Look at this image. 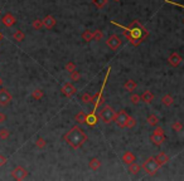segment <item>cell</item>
I'll return each instance as SVG.
<instances>
[{
  "label": "cell",
  "mask_w": 184,
  "mask_h": 181,
  "mask_svg": "<svg viewBox=\"0 0 184 181\" xmlns=\"http://www.w3.org/2000/svg\"><path fill=\"white\" fill-rule=\"evenodd\" d=\"M114 2H116V3H119V2H121V0H114Z\"/></svg>",
  "instance_id": "ee69618b"
},
{
  "label": "cell",
  "mask_w": 184,
  "mask_h": 181,
  "mask_svg": "<svg viewBox=\"0 0 184 181\" xmlns=\"http://www.w3.org/2000/svg\"><path fill=\"white\" fill-rule=\"evenodd\" d=\"M61 92H62L63 96L71 98V97H73V96L77 93V88H76L72 83L67 82V83H65V84L62 86V88H61Z\"/></svg>",
  "instance_id": "52a82bcc"
},
{
  "label": "cell",
  "mask_w": 184,
  "mask_h": 181,
  "mask_svg": "<svg viewBox=\"0 0 184 181\" xmlns=\"http://www.w3.org/2000/svg\"><path fill=\"white\" fill-rule=\"evenodd\" d=\"M154 133H155V135H164V128L158 126V127L154 130Z\"/></svg>",
  "instance_id": "ab89813d"
},
{
  "label": "cell",
  "mask_w": 184,
  "mask_h": 181,
  "mask_svg": "<svg viewBox=\"0 0 184 181\" xmlns=\"http://www.w3.org/2000/svg\"><path fill=\"white\" fill-rule=\"evenodd\" d=\"M92 4L99 9H102L107 4V0H92Z\"/></svg>",
  "instance_id": "4dcf8cb0"
},
{
  "label": "cell",
  "mask_w": 184,
  "mask_h": 181,
  "mask_svg": "<svg viewBox=\"0 0 184 181\" xmlns=\"http://www.w3.org/2000/svg\"><path fill=\"white\" fill-rule=\"evenodd\" d=\"M140 98L145 103H151L153 100H154V95H153V92H150V90H145V92L140 96Z\"/></svg>",
  "instance_id": "d6986e66"
},
{
  "label": "cell",
  "mask_w": 184,
  "mask_h": 181,
  "mask_svg": "<svg viewBox=\"0 0 184 181\" xmlns=\"http://www.w3.org/2000/svg\"><path fill=\"white\" fill-rule=\"evenodd\" d=\"M92 100H94V96H91L88 92L83 93L82 97H81V101H82L85 104H90V103H92Z\"/></svg>",
  "instance_id": "4316f807"
},
{
  "label": "cell",
  "mask_w": 184,
  "mask_h": 181,
  "mask_svg": "<svg viewBox=\"0 0 184 181\" xmlns=\"http://www.w3.org/2000/svg\"><path fill=\"white\" fill-rule=\"evenodd\" d=\"M140 101H141V98H140V96H139L138 93H133V95H131V97H130V102H131L133 104H138Z\"/></svg>",
  "instance_id": "8d00e7d4"
},
{
  "label": "cell",
  "mask_w": 184,
  "mask_h": 181,
  "mask_svg": "<svg viewBox=\"0 0 184 181\" xmlns=\"http://www.w3.org/2000/svg\"><path fill=\"white\" fill-rule=\"evenodd\" d=\"M141 169H143L145 172H148L149 175H154V174L160 169V166L158 165L155 157H149V159L143 164Z\"/></svg>",
  "instance_id": "5b68a950"
},
{
  "label": "cell",
  "mask_w": 184,
  "mask_h": 181,
  "mask_svg": "<svg viewBox=\"0 0 184 181\" xmlns=\"http://www.w3.org/2000/svg\"><path fill=\"white\" fill-rule=\"evenodd\" d=\"M115 114H116L115 109H114L111 106H109V104H107V106H105V107L100 111V113H99V118L104 123L109 125V123H111L112 121H114Z\"/></svg>",
  "instance_id": "3957f363"
},
{
  "label": "cell",
  "mask_w": 184,
  "mask_h": 181,
  "mask_svg": "<svg viewBox=\"0 0 184 181\" xmlns=\"http://www.w3.org/2000/svg\"><path fill=\"white\" fill-rule=\"evenodd\" d=\"M86 113L83 112V111H80L77 114H76V117H75V119H76V122L77 123H85L86 122Z\"/></svg>",
  "instance_id": "cb8c5ba5"
},
{
  "label": "cell",
  "mask_w": 184,
  "mask_h": 181,
  "mask_svg": "<svg viewBox=\"0 0 184 181\" xmlns=\"http://www.w3.org/2000/svg\"><path fill=\"white\" fill-rule=\"evenodd\" d=\"M110 72H111V68L107 69V73H106V76H105V79H104V83H102V87H101V89H100V92H99L96 96H94V100H92V103H94V112H92V113H96L97 108H99V107L102 104V102H104V97H102V95H104V89H105L106 82H107V79H109V74H110Z\"/></svg>",
  "instance_id": "277c9868"
},
{
  "label": "cell",
  "mask_w": 184,
  "mask_h": 181,
  "mask_svg": "<svg viewBox=\"0 0 184 181\" xmlns=\"http://www.w3.org/2000/svg\"><path fill=\"white\" fill-rule=\"evenodd\" d=\"M130 114L124 111V109H121L120 112H117L115 114V118H114V122L117 125V127L120 128H125L126 127V123H128V119H129Z\"/></svg>",
  "instance_id": "8992f818"
},
{
  "label": "cell",
  "mask_w": 184,
  "mask_h": 181,
  "mask_svg": "<svg viewBox=\"0 0 184 181\" xmlns=\"http://www.w3.org/2000/svg\"><path fill=\"white\" fill-rule=\"evenodd\" d=\"M2 84H3V79L0 78V87H2Z\"/></svg>",
  "instance_id": "7bdbcfd3"
},
{
  "label": "cell",
  "mask_w": 184,
  "mask_h": 181,
  "mask_svg": "<svg viewBox=\"0 0 184 181\" xmlns=\"http://www.w3.org/2000/svg\"><path fill=\"white\" fill-rule=\"evenodd\" d=\"M66 71H67L68 73H72L73 71H76V63L72 62V60H71V62H68V63L66 64Z\"/></svg>",
  "instance_id": "d590c367"
},
{
  "label": "cell",
  "mask_w": 184,
  "mask_h": 181,
  "mask_svg": "<svg viewBox=\"0 0 184 181\" xmlns=\"http://www.w3.org/2000/svg\"><path fill=\"white\" fill-rule=\"evenodd\" d=\"M165 3L172 4V5H175V7H180V8L184 9V5H182V4H179V3H175V2H172V0H165Z\"/></svg>",
  "instance_id": "b9f144b4"
},
{
  "label": "cell",
  "mask_w": 184,
  "mask_h": 181,
  "mask_svg": "<svg viewBox=\"0 0 184 181\" xmlns=\"http://www.w3.org/2000/svg\"><path fill=\"white\" fill-rule=\"evenodd\" d=\"M7 122V114L4 112H0V123Z\"/></svg>",
  "instance_id": "60d3db41"
},
{
  "label": "cell",
  "mask_w": 184,
  "mask_h": 181,
  "mask_svg": "<svg viewBox=\"0 0 184 181\" xmlns=\"http://www.w3.org/2000/svg\"><path fill=\"white\" fill-rule=\"evenodd\" d=\"M135 161V155L131 152V151H126V152H124V155H122V162L129 165L131 162Z\"/></svg>",
  "instance_id": "2e32d148"
},
{
  "label": "cell",
  "mask_w": 184,
  "mask_h": 181,
  "mask_svg": "<svg viewBox=\"0 0 184 181\" xmlns=\"http://www.w3.org/2000/svg\"><path fill=\"white\" fill-rule=\"evenodd\" d=\"M150 141L154 145H157V146H160V145H163L165 142V135H155V133H153L150 136Z\"/></svg>",
  "instance_id": "5bb4252c"
},
{
  "label": "cell",
  "mask_w": 184,
  "mask_h": 181,
  "mask_svg": "<svg viewBox=\"0 0 184 181\" xmlns=\"http://www.w3.org/2000/svg\"><path fill=\"white\" fill-rule=\"evenodd\" d=\"M155 160H157V162H158V165L162 167V166H164L167 162H169V160H170V157L165 154V152H160L157 157H155Z\"/></svg>",
  "instance_id": "9a60e30c"
},
{
  "label": "cell",
  "mask_w": 184,
  "mask_h": 181,
  "mask_svg": "<svg viewBox=\"0 0 184 181\" xmlns=\"http://www.w3.org/2000/svg\"><path fill=\"white\" fill-rule=\"evenodd\" d=\"M173 102H174V98H173L172 95H165V96H163V98H162V103H163L165 107H170V106L173 104Z\"/></svg>",
  "instance_id": "7402d4cb"
},
{
  "label": "cell",
  "mask_w": 184,
  "mask_h": 181,
  "mask_svg": "<svg viewBox=\"0 0 184 181\" xmlns=\"http://www.w3.org/2000/svg\"><path fill=\"white\" fill-rule=\"evenodd\" d=\"M65 141L75 150L82 147L85 145V142L87 141V135L83 132L82 128H80L78 126H73L66 135H65Z\"/></svg>",
  "instance_id": "7a4b0ae2"
},
{
  "label": "cell",
  "mask_w": 184,
  "mask_h": 181,
  "mask_svg": "<svg viewBox=\"0 0 184 181\" xmlns=\"http://www.w3.org/2000/svg\"><path fill=\"white\" fill-rule=\"evenodd\" d=\"M12 176L15 179V180H25L28 176H29V172L27 169L22 167V166H17L13 171H12Z\"/></svg>",
  "instance_id": "9c48e42d"
},
{
  "label": "cell",
  "mask_w": 184,
  "mask_h": 181,
  "mask_svg": "<svg viewBox=\"0 0 184 181\" xmlns=\"http://www.w3.org/2000/svg\"><path fill=\"white\" fill-rule=\"evenodd\" d=\"M7 162H8V159H7L4 155H0V167L4 166Z\"/></svg>",
  "instance_id": "f35d334b"
},
{
  "label": "cell",
  "mask_w": 184,
  "mask_h": 181,
  "mask_svg": "<svg viewBox=\"0 0 184 181\" xmlns=\"http://www.w3.org/2000/svg\"><path fill=\"white\" fill-rule=\"evenodd\" d=\"M114 25H117L120 26L124 32H122V34H124V37L126 39H129V42L134 45V47H139L141 44V42L149 35V32L148 30L140 24L139 20H134L128 28L126 26H122L121 24H117L116 21H111Z\"/></svg>",
  "instance_id": "6da1fadb"
},
{
  "label": "cell",
  "mask_w": 184,
  "mask_h": 181,
  "mask_svg": "<svg viewBox=\"0 0 184 181\" xmlns=\"http://www.w3.org/2000/svg\"><path fill=\"white\" fill-rule=\"evenodd\" d=\"M32 28L36 30H41L43 28V21L41 19H36L34 21H32Z\"/></svg>",
  "instance_id": "1f68e13d"
},
{
  "label": "cell",
  "mask_w": 184,
  "mask_h": 181,
  "mask_svg": "<svg viewBox=\"0 0 184 181\" xmlns=\"http://www.w3.org/2000/svg\"><path fill=\"white\" fill-rule=\"evenodd\" d=\"M106 44H107V47H109L110 49H112V50H117V49L121 47L122 40H121V38H120L119 35L112 34L111 37H109V39H107V42H106Z\"/></svg>",
  "instance_id": "ba28073f"
},
{
  "label": "cell",
  "mask_w": 184,
  "mask_h": 181,
  "mask_svg": "<svg viewBox=\"0 0 184 181\" xmlns=\"http://www.w3.org/2000/svg\"><path fill=\"white\" fill-rule=\"evenodd\" d=\"M172 128L174 132H182L183 131V123L179 122V121H175V122H173L172 125Z\"/></svg>",
  "instance_id": "f546056e"
},
{
  "label": "cell",
  "mask_w": 184,
  "mask_h": 181,
  "mask_svg": "<svg viewBox=\"0 0 184 181\" xmlns=\"http://www.w3.org/2000/svg\"><path fill=\"white\" fill-rule=\"evenodd\" d=\"M42 21H43V26L44 28H47V29H52V28H54L56 26V24H57V20H56V18L54 16H52V15H47L44 19H42Z\"/></svg>",
  "instance_id": "4fadbf2b"
},
{
  "label": "cell",
  "mask_w": 184,
  "mask_h": 181,
  "mask_svg": "<svg viewBox=\"0 0 184 181\" xmlns=\"http://www.w3.org/2000/svg\"><path fill=\"white\" fill-rule=\"evenodd\" d=\"M97 119H99V117L96 116V113H90V114H87L86 116V122L85 123H87L88 126H95L96 123H97Z\"/></svg>",
  "instance_id": "ac0fdd59"
},
{
  "label": "cell",
  "mask_w": 184,
  "mask_h": 181,
  "mask_svg": "<svg viewBox=\"0 0 184 181\" xmlns=\"http://www.w3.org/2000/svg\"><path fill=\"white\" fill-rule=\"evenodd\" d=\"M104 39V33H102V30H95L94 32V40L96 42H100Z\"/></svg>",
  "instance_id": "836d02e7"
},
{
  "label": "cell",
  "mask_w": 184,
  "mask_h": 181,
  "mask_svg": "<svg viewBox=\"0 0 184 181\" xmlns=\"http://www.w3.org/2000/svg\"><path fill=\"white\" fill-rule=\"evenodd\" d=\"M136 126V119L134 118V117H129V119H128V123H126V127L128 128H134Z\"/></svg>",
  "instance_id": "74e56055"
},
{
  "label": "cell",
  "mask_w": 184,
  "mask_h": 181,
  "mask_svg": "<svg viewBox=\"0 0 184 181\" xmlns=\"http://www.w3.org/2000/svg\"><path fill=\"white\" fill-rule=\"evenodd\" d=\"M12 95L8 89L2 88L0 89V106H8L12 102Z\"/></svg>",
  "instance_id": "30bf717a"
},
{
  "label": "cell",
  "mask_w": 184,
  "mask_h": 181,
  "mask_svg": "<svg viewBox=\"0 0 184 181\" xmlns=\"http://www.w3.org/2000/svg\"><path fill=\"white\" fill-rule=\"evenodd\" d=\"M124 88L128 90V92H133V90L136 88V82L133 81V79H128L124 84Z\"/></svg>",
  "instance_id": "44dd1931"
},
{
  "label": "cell",
  "mask_w": 184,
  "mask_h": 181,
  "mask_svg": "<svg viewBox=\"0 0 184 181\" xmlns=\"http://www.w3.org/2000/svg\"><path fill=\"white\" fill-rule=\"evenodd\" d=\"M183 23H184V19H183Z\"/></svg>",
  "instance_id": "f6af8a7d"
},
{
  "label": "cell",
  "mask_w": 184,
  "mask_h": 181,
  "mask_svg": "<svg viewBox=\"0 0 184 181\" xmlns=\"http://www.w3.org/2000/svg\"><path fill=\"white\" fill-rule=\"evenodd\" d=\"M88 167H90L92 171H97V170H100V167H101V161H100V159H97V157L91 159L90 162H88Z\"/></svg>",
  "instance_id": "e0dca14e"
},
{
  "label": "cell",
  "mask_w": 184,
  "mask_h": 181,
  "mask_svg": "<svg viewBox=\"0 0 184 181\" xmlns=\"http://www.w3.org/2000/svg\"><path fill=\"white\" fill-rule=\"evenodd\" d=\"M43 96H44L43 89L37 88V89H34L33 92H32V97H33L34 100H42V98H43Z\"/></svg>",
  "instance_id": "484cf974"
},
{
  "label": "cell",
  "mask_w": 184,
  "mask_h": 181,
  "mask_svg": "<svg viewBox=\"0 0 184 181\" xmlns=\"http://www.w3.org/2000/svg\"><path fill=\"white\" fill-rule=\"evenodd\" d=\"M70 74H71V81H72V82H78V81L81 79V73L77 72V71H73V72L70 73Z\"/></svg>",
  "instance_id": "e575fe53"
},
{
  "label": "cell",
  "mask_w": 184,
  "mask_h": 181,
  "mask_svg": "<svg viewBox=\"0 0 184 181\" xmlns=\"http://www.w3.org/2000/svg\"><path fill=\"white\" fill-rule=\"evenodd\" d=\"M10 137V131L8 128H0V140H8Z\"/></svg>",
  "instance_id": "f1b7e54d"
},
{
  "label": "cell",
  "mask_w": 184,
  "mask_h": 181,
  "mask_svg": "<svg viewBox=\"0 0 184 181\" xmlns=\"http://www.w3.org/2000/svg\"><path fill=\"white\" fill-rule=\"evenodd\" d=\"M182 62H183V58H182V55L178 54L177 52H172L170 55L168 57V63H169L172 67H179Z\"/></svg>",
  "instance_id": "8fae6325"
},
{
  "label": "cell",
  "mask_w": 184,
  "mask_h": 181,
  "mask_svg": "<svg viewBox=\"0 0 184 181\" xmlns=\"http://www.w3.org/2000/svg\"><path fill=\"white\" fill-rule=\"evenodd\" d=\"M36 146L38 147V148H44L46 146H47V142H46V140L43 138V137H38L37 138V141H36Z\"/></svg>",
  "instance_id": "d6a6232c"
},
{
  "label": "cell",
  "mask_w": 184,
  "mask_h": 181,
  "mask_svg": "<svg viewBox=\"0 0 184 181\" xmlns=\"http://www.w3.org/2000/svg\"><path fill=\"white\" fill-rule=\"evenodd\" d=\"M13 38L17 40V42H23L24 39H25V33L23 32V30H17V32L14 33V35H13Z\"/></svg>",
  "instance_id": "d4e9b609"
},
{
  "label": "cell",
  "mask_w": 184,
  "mask_h": 181,
  "mask_svg": "<svg viewBox=\"0 0 184 181\" xmlns=\"http://www.w3.org/2000/svg\"><path fill=\"white\" fill-rule=\"evenodd\" d=\"M82 39L85 42H91V40H94V32H91V30H85V32L82 33Z\"/></svg>",
  "instance_id": "603a6c76"
},
{
  "label": "cell",
  "mask_w": 184,
  "mask_h": 181,
  "mask_svg": "<svg viewBox=\"0 0 184 181\" xmlns=\"http://www.w3.org/2000/svg\"><path fill=\"white\" fill-rule=\"evenodd\" d=\"M140 170H141V166L138 164V162H131V164H129V172L130 174H133V175H138L139 172H140Z\"/></svg>",
  "instance_id": "ffe728a7"
},
{
  "label": "cell",
  "mask_w": 184,
  "mask_h": 181,
  "mask_svg": "<svg viewBox=\"0 0 184 181\" xmlns=\"http://www.w3.org/2000/svg\"><path fill=\"white\" fill-rule=\"evenodd\" d=\"M2 23L5 25V26H8V28H12L13 25H15V23H17V19H15V16L12 14V13H7L3 18H2Z\"/></svg>",
  "instance_id": "7c38bea8"
},
{
  "label": "cell",
  "mask_w": 184,
  "mask_h": 181,
  "mask_svg": "<svg viewBox=\"0 0 184 181\" xmlns=\"http://www.w3.org/2000/svg\"><path fill=\"white\" fill-rule=\"evenodd\" d=\"M158 122H159L158 116H155V114H150V116L148 117V123H149L150 126H158Z\"/></svg>",
  "instance_id": "83f0119b"
}]
</instances>
